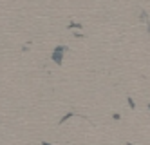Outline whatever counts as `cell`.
<instances>
[{"mask_svg":"<svg viewBox=\"0 0 150 145\" xmlns=\"http://www.w3.org/2000/svg\"><path fill=\"white\" fill-rule=\"evenodd\" d=\"M45 145H47V143H45Z\"/></svg>","mask_w":150,"mask_h":145,"instance_id":"obj_2","label":"cell"},{"mask_svg":"<svg viewBox=\"0 0 150 145\" xmlns=\"http://www.w3.org/2000/svg\"><path fill=\"white\" fill-rule=\"evenodd\" d=\"M62 53H65V47H58V49L54 51V54H52V58H54V62H56V64H60V62H62Z\"/></svg>","mask_w":150,"mask_h":145,"instance_id":"obj_1","label":"cell"}]
</instances>
